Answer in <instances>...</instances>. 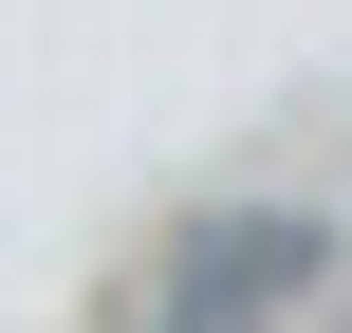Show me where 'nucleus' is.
<instances>
[{
  "mask_svg": "<svg viewBox=\"0 0 352 333\" xmlns=\"http://www.w3.org/2000/svg\"><path fill=\"white\" fill-rule=\"evenodd\" d=\"M316 278H334V222L316 204H223V222H186L148 260V333H297Z\"/></svg>",
  "mask_w": 352,
  "mask_h": 333,
  "instance_id": "nucleus-1",
  "label": "nucleus"
}]
</instances>
